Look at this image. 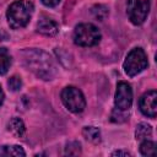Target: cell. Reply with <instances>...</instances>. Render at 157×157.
Wrapping results in <instances>:
<instances>
[{
  "label": "cell",
  "instance_id": "obj_1",
  "mask_svg": "<svg viewBox=\"0 0 157 157\" xmlns=\"http://www.w3.org/2000/svg\"><path fill=\"white\" fill-rule=\"evenodd\" d=\"M23 64L36 76L43 80H52L56 74L53 59L40 49H26L22 52Z\"/></svg>",
  "mask_w": 157,
  "mask_h": 157
},
{
  "label": "cell",
  "instance_id": "obj_13",
  "mask_svg": "<svg viewBox=\"0 0 157 157\" xmlns=\"http://www.w3.org/2000/svg\"><path fill=\"white\" fill-rule=\"evenodd\" d=\"M82 135L85 136L86 140L93 142V144H98L101 141V131L94 128V126H86L82 130Z\"/></svg>",
  "mask_w": 157,
  "mask_h": 157
},
{
  "label": "cell",
  "instance_id": "obj_6",
  "mask_svg": "<svg viewBox=\"0 0 157 157\" xmlns=\"http://www.w3.org/2000/svg\"><path fill=\"white\" fill-rule=\"evenodd\" d=\"M126 12L134 25H141L150 12V0H128Z\"/></svg>",
  "mask_w": 157,
  "mask_h": 157
},
{
  "label": "cell",
  "instance_id": "obj_8",
  "mask_svg": "<svg viewBox=\"0 0 157 157\" xmlns=\"http://www.w3.org/2000/svg\"><path fill=\"white\" fill-rule=\"evenodd\" d=\"M139 107L144 115L153 119L157 114V92L155 90H151L144 93L140 98Z\"/></svg>",
  "mask_w": 157,
  "mask_h": 157
},
{
  "label": "cell",
  "instance_id": "obj_12",
  "mask_svg": "<svg viewBox=\"0 0 157 157\" xmlns=\"http://www.w3.org/2000/svg\"><path fill=\"white\" fill-rule=\"evenodd\" d=\"M11 65V56L6 48H0V75H5Z\"/></svg>",
  "mask_w": 157,
  "mask_h": 157
},
{
  "label": "cell",
  "instance_id": "obj_19",
  "mask_svg": "<svg viewBox=\"0 0 157 157\" xmlns=\"http://www.w3.org/2000/svg\"><path fill=\"white\" fill-rule=\"evenodd\" d=\"M42 2L48 7H54L60 2V0H42Z\"/></svg>",
  "mask_w": 157,
  "mask_h": 157
},
{
  "label": "cell",
  "instance_id": "obj_2",
  "mask_svg": "<svg viewBox=\"0 0 157 157\" xmlns=\"http://www.w3.org/2000/svg\"><path fill=\"white\" fill-rule=\"evenodd\" d=\"M33 13V4L27 0H17L12 2L6 12L7 22L11 28L18 29L29 22Z\"/></svg>",
  "mask_w": 157,
  "mask_h": 157
},
{
  "label": "cell",
  "instance_id": "obj_20",
  "mask_svg": "<svg viewBox=\"0 0 157 157\" xmlns=\"http://www.w3.org/2000/svg\"><path fill=\"white\" fill-rule=\"evenodd\" d=\"M112 156H130V153H129L128 151H121V150H119V151L113 152Z\"/></svg>",
  "mask_w": 157,
  "mask_h": 157
},
{
  "label": "cell",
  "instance_id": "obj_7",
  "mask_svg": "<svg viewBox=\"0 0 157 157\" xmlns=\"http://www.w3.org/2000/svg\"><path fill=\"white\" fill-rule=\"evenodd\" d=\"M114 103H115V107L120 110H128L131 107V104H132V90L128 82H125V81L118 82Z\"/></svg>",
  "mask_w": 157,
  "mask_h": 157
},
{
  "label": "cell",
  "instance_id": "obj_15",
  "mask_svg": "<svg viewBox=\"0 0 157 157\" xmlns=\"http://www.w3.org/2000/svg\"><path fill=\"white\" fill-rule=\"evenodd\" d=\"M140 153L142 156H155L156 155V144L153 141L144 140L140 145Z\"/></svg>",
  "mask_w": 157,
  "mask_h": 157
},
{
  "label": "cell",
  "instance_id": "obj_21",
  "mask_svg": "<svg viewBox=\"0 0 157 157\" xmlns=\"http://www.w3.org/2000/svg\"><path fill=\"white\" fill-rule=\"evenodd\" d=\"M4 98H5V96H4V92H2L1 86H0V107H1V104H2V102H4Z\"/></svg>",
  "mask_w": 157,
  "mask_h": 157
},
{
  "label": "cell",
  "instance_id": "obj_3",
  "mask_svg": "<svg viewBox=\"0 0 157 157\" xmlns=\"http://www.w3.org/2000/svg\"><path fill=\"white\" fill-rule=\"evenodd\" d=\"M101 40L99 29L92 23H81L75 28L74 42L80 47H93Z\"/></svg>",
  "mask_w": 157,
  "mask_h": 157
},
{
  "label": "cell",
  "instance_id": "obj_18",
  "mask_svg": "<svg viewBox=\"0 0 157 157\" xmlns=\"http://www.w3.org/2000/svg\"><path fill=\"white\" fill-rule=\"evenodd\" d=\"M7 85H9V87H10L11 91L16 92V91H18V90L22 87V80H21L20 76H16V75H15V76H12V77L9 78Z\"/></svg>",
  "mask_w": 157,
  "mask_h": 157
},
{
  "label": "cell",
  "instance_id": "obj_11",
  "mask_svg": "<svg viewBox=\"0 0 157 157\" xmlns=\"http://www.w3.org/2000/svg\"><path fill=\"white\" fill-rule=\"evenodd\" d=\"M152 135V128L146 124V123H140L137 126H136V131H135V137L136 140L139 141H144V140H147L150 139Z\"/></svg>",
  "mask_w": 157,
  "mask_h": 157
},
{
  "label": "cell",
  "instance_id": "obj_5",
  "mask_svg": "<svg viewBox=\"0 0 157 157\" xmlns=\"http://www.w3.org/2000/svg\"><path fill=\"white\" fill-rule=\"evenodd\" d=\"M61 101L64 105L72 113H81L86 107V101L82 92L74 86H67L61 91Z\"/></svg>",
  "mask_w": 157,
  "mask_h": 157
},
{
  "label": "cell",
  "instance_id": "obj_9",
  "mask_svg": "<svg viewBox=\"0 0 157 157\" xmlns=\"http://www.w3.org/2000/svg\"><path fill=\"white\" fill-rule=\"evenodd\" d=\"M37 31L43 36L53 37L58 33L59 26L53 18H50L48 16H42L37 23Z\"/></svg>",
  "mask_w": 157,
  "mask_h": 157
},
{
  "label": "cell",
  "instance_id": "obj_14",
  "mask_svg": "<svg viewBox=\"0 0 157 157\" xmlns=\"http://www.w3.org/2000/svg\"><path fill=\"white\" fill-rule=\"evenodd\" d=\"M0 155L2 156H25L26 152L23 148L18 145H11V146H2L0 148Z\"/></svg>",
  "mask_w": 157,
  "mask_h": 157
},
{
  "label": "cell",
  "instance_id": "obj_10",
  "mask_svg": "<svg viewBox=\"0 0 157 157\" xmlns=\"http://www.w3.org/2000/svg\"><path fill=\"white\" fill-rule=\"evenodd\" d=\"M7 130L16 137H21L23 136L25 131H26V128H25V124L23 121L20 119V118H12L9 124H7Z\"/></svg>",
  "mask_w": 157,
  "mask_h": 157
},
{
  "label": "cell",
  "instance_id": "obj_4",
  "mask_svg": "<svg viewBox=\"0 0 157 157\" xmlns=\"http://www.w3.org/2000/svg\"><path fill=\"white\" fill-rule=\"evenodd\" d=\"M147 65H148V61H147V56H146L144 49L134 48L126 55L123 67L128 76H135V75L140 74L142 70H145L147 67Z\"/></svg>",
  "mask_w": 157,
  "mask_h": 157
},
{
  "label": "cell",
  "instance_id": "obj_16",
  "mask_svg": "<svg viewBox=\"0 0 157 157\" xmlns=\"http://www.w3.org/2000/svg\"><path fill=\"white\" fill-rule=\"evenodd\" d=\"M92 13L97 20L103 21L108 16V9L104 5H96L92 7Z\"/></svg>",
  "mask_w": 157,
  "mask_h": 157
},
{
  "label": "cell",
  "instance_id": "obj_17",
  "mask_svg": "<svg viewBox=\"0 0 157 157\" xmlns=\"http://www.w3.org/2000/svg\"><path fill=\"white\" fill-rule=\"evenodd\" d=\"M65 153L66 155H70V156H77L81 153V145L80 142H76V141H72V142H69L65 147Z\"/></svg>",
  "mask_w": 157,
  "mask_h": 157
}]
</instances>
